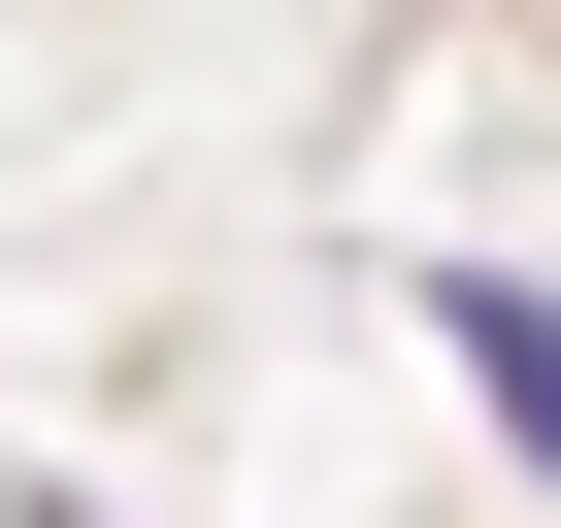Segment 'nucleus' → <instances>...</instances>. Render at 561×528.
I'll list each match as a JSON object with an SVG mask.
<instances>
[{
	"instance_id": "nucleus-1",
	"label": "nucleus",
	"mask_w": 561,
	"mask_h": 528,
	"mask_svg": "<svg viewBox=\"0 0 561 528\" xmlns=\"http://www.w3.org/2000/svg\"><path fill=\"white\" fill-rule=\"evenodd\" d=\"M430 331H462V397H495L528 495H561V264H430Z\"/></svg>"
},
{
	"instance_id": "nucleus-2",
	"label": "nucleus",
	"mask_w": 561,
	"mask_h": 528,
	"mask_svg": "<svg viewBox=\"0 0 561 528\" xmlns=\"http://www.w3.org/2000/svg\"><path fill=\"white\" fill-rule=\"evenodd\" d=\"M0 528H100V495H0Z\"/></svg>"
}]
</instances>
